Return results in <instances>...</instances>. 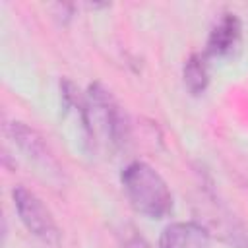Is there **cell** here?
Masks as SVG:
<instances>
[{"label":"cell","mask_w":248,"mask_h":248,"mask_svg":"<svg viewBox=\"0 0 248 248\" xmlns=\"http://www.w3.org/2000/svg\"><path fill=\"white\" fill-rule=\"evenodd\" d=\"M120 182L130 205L149 217L163 219L172 211V194L165 178L147 163L134 161L124 167Z\"/></svg>","instance_id":"cell-1"},{"label":"cell","mask_w":248,"mask_h":248,"mask_svg":"<svg viewBox=\"0 0 248 248\" xmlns=\"http://www.w3.org/2000/svg\"><path fill=\"white\" fill-rule=\"evenodd\" d=\"M196 223L202 225L209 236H217L231 248H248V232L232 211L215 196L213 190L202 186V198L196 207Z\"/></svg>","instance_id":"cell-2"},{"label":"cell","mask_w":248,"mask_h":248,"mask_svg":"<svg viewBox=\"0 0 248 248\" xmlns=\"http://www.w3.org/2000/svg\"><path fill=\"white\" fill-rule=\"evenodd\" d=\"M12 198L21 223L39 240V244L43 248H60V229L52 219V213L46 209V205L25 186H16L12 190Z\"/></svg>","instance_id":"cell-3"},{"label":"cell","mask_w":248,"mask_h":248,"mask_svg":"<svg viewBox=\"0 0 248 248\" xmlns=\"http://www.w3.org/2000/svg\"><path fill=\"white\" fill-rule=\"evenodd\" d=\"M240 35H242V25L236 14H223L221 19L213 25L209 39H207V48L205 56L209 58H225L231 56L238 45H240Z\"/></svg>","instance_id":"cell-4"},{"label":"cell","mask_w":248,"mask_h":248,"mask_svg":"<svg viewBox=\"0 0 248 248\" xmlns=\"http://www.w3.org/2000/svg\"><path fill=\"white\" fill-rule=\"evenodd\" d=\"M159 248H209V234L196 221L170 223L161 232Z\"/></svg>","instance_id":"cell-5"},{"label":"cell","mask_w":248,"mask_h":248,"mask_svg":"<svg viewBox=\"0 0 248 248\" xmlns=\"http://www.w3.org/2000/svg\"><path fill=\"white\" fill-rule=\"evenodd\" d=\"M10 134L14 138V141L19 145V149L27 155V157H33L35 161H41L45 165H50V155L46 151V145L43 141V138L33 130L29 128L27 124L23 122H12L10 124Z\"/></svg>","instance_id":"cell-6"},{"label":"cell","mask_w":248,"mask_h":248,"mask_svg":"<svg viewBox=\"0 0 248 248\" xmlns=\"http://www.w3.org/2000/svg\"><path fill=\"white\" fill-rule=\"evenodd\" d=\"M184 85L192 95H202L207 89L209 83V72H207V56L205 54H192L184 62L182 70Z\"/></svg>","instance_id":"cell-7"},{"label":"cell","mask_w":248,"mask_h":248,"mask_svg":"<svg viewBox=\"0 0 248 248\" xmlns=\"http://www.w3.org/2000/svg\"><path fill=\"white\" fill-rule=\"evenodd\" d=\"M118 236H120L122 248H151L149 242L130 225H124V229L118 232Z\"/></svg>","instance_id":"cell-8"}]
</instances>
